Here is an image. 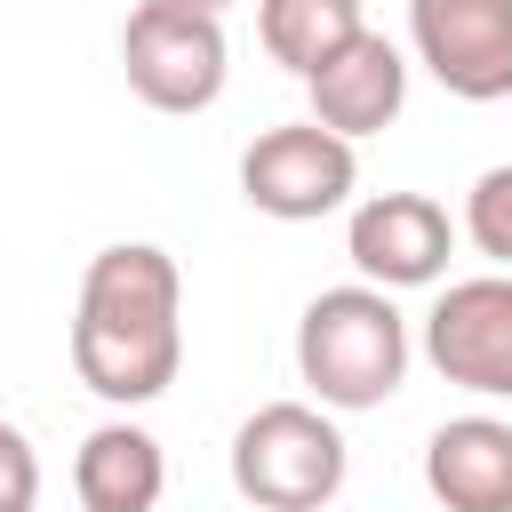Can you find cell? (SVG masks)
I'll return each instance as SVG.
<instances>
[{"label": "cell", "instance_id": "9c48e42d", "mask_svg": "<svg viewBox=\"0 0 512 512\" xmlns=\"http://www.w3.org/2000/svg\"><path fill=\"white\" fill-rule=\"evenodd\" d=\"M304 88H312V120H320L328 136L360 144V136H384V128L400 120V104H408V56H400L384 32H360V40H344Z\"/></svg>", "mask_w": 512, "mask_h": 512}, {"label": "cell", "instance_id": "4fadbf2b", "mask_svg": "<svg viewBox=\"0 0 512 512\" xmlns=\"http://www.w3.org/2000/svg\"><path fill=\"white\" fill-rule=\"evenodd\" d=\"M464 240L488 264L512 272V160H496V168L472 176V192H464Z\"/></svg>", "mask_w": 512, "mask_h": 512}, {"label": "cell", "instance_id": "52a82bcc", "mask_svg": "<svg viewBox=\"0 0 512 512\" xmlns=\"http://www.w3.org/2000/svg\"><path fill=\"white\" fill-rule=\"evenodd\" d=\"M408 48L464 104L512 96V0H408Z\"/></svg>", "mask_w": 512, "mask_h": 512}, {"label": "cell", "instance_id": "5bb4252c", "mask_svg": "<svg viewBox=\"0 0 512 512\" xmlns=\"http://www.w3.org/2000/svg\"><path fill=\"white\" fill-rule=\"evenodd\" d=\"M32 496H40V456L16 424H0V512H32Z\"/></svg>", "mask_w": 512, "mask_h": 512}, {"label": "cell", "instance_id": "8992f818", "mask_svg": "<svg viewBox=\"0 0 512 512\" xmlns=\"http://www.w3.org/2000/svg\"><path fill=\"white\" fill-rule=\"evenodd\" d=\"M424 360L480 400H512V272L448 280L424 312Z\"/></svg>", "mask_w": 512, "mask_h": 512}, {"label": "cell", "instance_id": "9a60e30c", "mask_svg": "<svg viewBox=\"0 0 512 512\" xmlns=\"http://www.w3.org/2000/svg\"><path fill=\"white\" fill-rule=\"evenodd\" d=\"M184 8H208V16H224V8H232V0H184Z\"/></svg>", "mask_w": 512, "mask_h": 512}, {"label": "cell", "instance_id": "3957f363", "mask_svg": "<svg viewBox=\"0 0 512 512\" xmlns=\"http://www.w3.org/2000/svg\"><path fill=\"white\" fill-rule=\"evenodd\" d=\"M344 472H352V448L312 400H264L232 432V488L256 512H320L344 496Z\"/></svg>", "mask_w": 512, "mask_h": 512}, {"label": "cell", "instance_id": "7a4b0ae2", "mask_svg": "<svg viewBox=\"0 0 512 512\" xmlns=\"http://www.w3.org/2000/svg\"><path fill=\"white\" fill-rule=\"evenodd\" d=\"M408 320L384 288L368 280H344V288H320L296 320V376L312 384L320 408L336 416H360V408H384L408 376Z\"/></svg>", "mask_w": 512, "mask_h": 512}, {"label": "cell", "instance_id": "ba28073f", "mask_svg": "<svg viewBox=\"0 0 512 512\" xmlns=\"http://www.w3.org/2000/svg\"><path fill=\"white\" fill-rule=\"evenodd\" d=\"M344 256L360 264L368 288H432L456 256V224L432 192H368L344 224Z\"/></svg>", "mask_w": 512, "mask_h": 512}, {"label": "cell", "instance_id": "5b68a950", "mask_svg": "<svg viewBox=\"0 0 512 512\" xmlns=\"http://www.w3.org/2000/svg\"><path fill=\"white\" fill-rule=\"evenodd\" d=\"M352 184H360V152L344 136H328L320 120L264 128L240 152V200L272 224H320L352 200Z\"/></svg>", "mask_w": 512, "mask_h": 512}, {"label": "cell", "instance_id": "8fae6325", "mask_svg": "<svg viewBox=\"0 0 512 512\" xmlns=\"http://www.w3.org/2000/svg\"><path fill=\"white\" fill-rule=\"evenodd\" d=\"M160 488H168V456L144 424L112 416L80 440L72 456V496L80 512H160Z\"/></svg>", "mask_w": 512, "mask_h": 512}, {"label": "cell", "instance_id": "7c38bea8", "mask_svg": "<svg viewBox=\"0 0 512 512\" xmlns=\"http://www.w3.org/2000/svg\"><path fill=\"white\" fill-rule=\"evenodd\" d=\"M360 0H256V40L280 72L312 80L344 40H360Z\"/></svg>", "mask_w": 512, "mask_h": 512}, {"label": "cell", "instance_id": "6da1fadb", "mask_svg": "<svg viewBox=\"0 0 512 512\" xmlns=\"http://www.w3.org/2000/svg\"><path fill=\"white\" fill-rule=\"evenodd\" d=\"M72 368L96 400L144 408L176 384L184 368V280L176 256L152 240H112L80 272V312H72Z\"/></svg>", "mask_w": 512, "mask_h": 512}, {"label": "cell", "instance_id": "30bf717a", "mask_svg": "<svg viewBox=\"0 0 512 512\" xmlns=\"http://www.w3.org/2000/svg\"><path fill=\"white\" fill-rule=\"evenodd\" d=\"M424 488L448 512H512V424L504 416H448L424 440Z\"/></svg>", "mask_w": 512, "mask_h": 512}, {"label": "cell", "instance_id": "277c9868", "mask_svg": "<svg viewBox=\"0 0 512 512\" xmlns=\"http://www.w3.org/2000/svg\"><path fill=\"white\" fill-rule=\"evenodd\" d=\"M120 64L152 112H208L224 96V72H232L224 16L184 8V0H136L120 24Z\"/></svg>", "mask_w": 512, "mask_h": 512}]
</instances>
